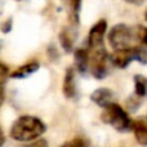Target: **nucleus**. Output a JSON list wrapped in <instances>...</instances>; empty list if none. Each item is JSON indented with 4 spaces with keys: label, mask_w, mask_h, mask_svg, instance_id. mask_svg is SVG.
<instances>
[{
    "label": "nucleus",
    "mask_w": 147,
    "mask_h": 147,
    "mask_svg": "<svg viewBox=\"0 0 147 147\" xmlns=\"http://www.w3.org/2000/svg\"><path fill=\"white\" fill-rule=\"evenodd\" d=\"M45 130L47 125L39 117L23 115L13 123L10 128V137L20 142H30L40 138Z\"/></svg>",
    "instance_id": "nucleus-1"
},
{
    "label": "nucleus",
    "mask_w": 147,
    "mask_h": 147,
    "mask_svg": "<svg viewBox=\"0 0 147 147\" xmlns=\"http://www.w3.org/2000/svg\"><path fill=\"white\" fill-rule=\"evenodd\" d=\"M103 123L111 125L115 130L120 133L133 132V120L129 117L128 112L117 103H110L103 109L101 115Z\"/></svg>",
    "instance_id": "nucleus-2"
},
{
    "label": "nucleus",
    "mask_w": 147,
    "mask_h": 147,
    "mask_svg": "<svg viewBox=\"0 0 147 147\" xmlns=\"http://www.w3.org/2000/svg\"><path fill=\"white\" fill-rule=\"evenodd\" d=\"M107 40L114 51L134 47L136 43H138L137 28L128 26L125 23H117L109 31Z\"/></svg>",
    "instance_id": "nucleus-3"
},
{
    "label": "nucleus",
    "mask_w": 147,
    "mask_h": 147,
    "mask_svg": "<svg viewBox=\"0 0 147 147\" xmlns=\"http://www.w3.org/2000/svg\"><path fill=\"white\" fill-rule=\"evenodd\" d=\"M112 66L117 69H127L133 61L140 62L141 65L147 63V48L143 45H134L130 48L119 49L114 51V53L110 56Z\"/></svg>",
    "instance_id": "nucleus-4"
},
{
    "label": "nucleus",
    "mask_w": 147,
    "mask_h": 147,
    "mask_svg": "<svg viewBox=\"0 0 147 147\" xmlns=\"http://www.w3.org/2000/svg\"><path fill=\"white\" fill-rule=\"evenodd\" d=\"M86 48L89 51V72L93 78L102 80L109 75L110 65H112L110 54L107 53L105 45L93 47V48L86 47Z\"/></svg>",
    "instance_id": "nucleus-5"
},
{
    "label": "nucleus",
    "mask_w": 147,
    "mask_h": 147,
    "mask_svg": "<svg viewBox=\"0 0 147 147\" xmlns=\"http://www.w3.org/2000/svg\"><path fill=\"white\" fill-rule=\"evenodd\" d=\"M147 96V78L142 75H136L134 76V92L133 94L127 99V106L129 111L134 112L140 109L142 105L143 99Z\"/></svg>",
    "instance_id": "nucleus-6"
},
{
    "label": "nucleus",
    "mask_w": 147,
    "mask_h": 147,
    "mask_svg": "<svg viewBox=\"0 0 147 147\" xmlns=\"http://www.w3.org/2000/svg\"><path fill=\"white\" fill-rule=\"evenodd\" d=\"M107 31V22L105 20H99L97 23L92 26L89 30L88 39H86V47L93 48V47L105 45V35Z\"/></svg>",
    "instance_id": "nucleus-7"
},
{
    "label": "nucleus",
    "mask_w": 147,
    "mask_h": 147,
    "mask_svg": "<svg viewBox=\"0 0 147 147\" xmlns=\"http://www.w3.org/2000/svg\"><path fill=\"white\" fill-rule=\"evenodd\" d=\"M61 3L67 13V25L79 27L83 0H61Z\"/></svg>",
    "instance_id": "nucleus-8"
},
{
    "label": "nucleus",
    "mask_w": 147,
    "mask_h": 147,
    "mask_svg": "<svg viewBox=\"0 0 147 147\" xmlns=\"http://www.w3.org/2000/svg\"><path fill=\"white\" fill-rule=\"evenodd\" d=\"M78 28L79 27H75V26L66 25L61 30V32H59V35H58L61 47L67 53L72 52V49H74L75 41H76V39H78Z\"/></svg>",
    "instance_id": "nucleus-9"
},
{
    "label": "nucleus",
    "mask_w": 147,
    "mask_h": 147,
    "mask_svg": "<svg viewBox=\"0 0 147 147\" xmlns=\"http://www.w3.org/2000/svg\"><path fill=\"white\" fill-rule=\"evenodd\" d=\"M74 59H75V69L81 75L89 72V51L86 45L76 49L74 53Z\"/></svg>",
    "instance_id": "nucleus-10"
},
{
    "label": "nucleus",
    "mask_w": 147,
    "mask_h": 147,
    "mask_svg": "<svg viewBox=\"0 0 147 147\" xmlns=\"http://www.w3.org/2000/svg\"><path fill=\"white\" fill-rule=\"evenodd\" d=\"M62 90H63V94L66 98H75L78 96V88H76V80H75V69L74 67H69L66 70Z\"/></svg>",
    "instance_id": "nucleus-11"
},
{
    "label": "nucleus",
    "mask_w": 147,
    "mask_h": 147,
    "mask_svg": "<svg viewBox=\"0 0 147 147\" xmlns=\"http://www.w3.org/2000/svg\"><path fill=\"white\" fill-rule=\"evenodd\" d=\"M112 98H114V93L109 88H98L90 94V99L102 109L112 103Z\"/></svg>",
    "instance_id": "nucleus-12"
},
{
    "label": "nucleus",
    "mask_w": 147,
    "mask_h": 147,
    "mask_svg": "<svg viewBox=\"0 0 147 147\" xmlns=\"http://www.w3.org/2000/svg\"><path fill=\"white\" fill-rule=\"evenodd\" d=\"M39 67H40V65H39L38 61H30V62H27V63L20 66L18 69H16L13 72H10L9 74V78H12V79L27 78V76H30L31 74L38 71Z\"/></svg>",
    "instance_id": "nucleus-13"
},
{
    "label": "nucleus",
    "mask_w": 147,
    "mask_h": 147,
    "mask_svg": "<svg viewBox=\"0 0 147 147\" xmlns=\"http://www.w3.org/2000/svg\"><path fill=\"white\" fill-rule=\"evenodd\" d=\"M133 132L136 136V141L140 145L147 146V119L133 121Z\"/></svg>",
    "instance_id": "nucleus-14"
},
{
    "label": "nucleus",
    "mask_w": 147,
    "mask_h": 147,
    "mask_svg": "<svg viewBox=\"0 0 147 147\" xmlns=\"http://www.w3.org/2000/svg\"><path fill=\"white\" fill-rule=\"evenodd\" d=\"M137 40L140 45L147 48V27L145 26H137Z\"/></svg>",
    "instance_id": "nucleus-15"
},
{
    "label": "nucleus",
    "mask_w": 147,
    "mask_h": 147,
    "mask_svg": "<svg viewBox=\"0 0 147 147\" xmlns=\"http://www.w3.org/2000/svg\"><path fill=\"white\" fill-rule=\"evenodd\" d=\"M59 147H85V142H84L83 138L76 137V138L67 141V142H65L63 145H61Z\"/></svg>",
    "instance_id": "nucleus-16"
},
{
    "label": "nucleus",
    "mask_w": 147,
    "mask_h": 147,
    "mask_svg": "<svg viewBox=\"0 0 147 147\" xmlns=\"http://www.w3.org/2000/svg\"><path fill=\"white\" fill-rule=\"evenodd\" d=\"M26 147H49V146H48V142H47L45 140L40 138V140H36L35 142H32L31 145H28Z\"/></svg>",
    "instance_id": "nucleus-17"
},
{
    "label": "nucleus",
    "mask_w": 147,
    "mask_h": 147,
    "mask_svg": "<svg viewBox=\"0 0 147 147\" xmlns=\"http://www.w3.org/2000/svg\"><path fill=\"white\" fill-rule=\"evenodd\" d=\"M10 27H12V21H5V23L1 26V30H3V32H9L10 31Z\"/></svg>",
    "instance_id": "nucleus-18"
},
{
    "label": "nucleus",
    "mask_w": 147,
    "mask_h": 147,
    "mask_svg": "<svg viewBox=\"0 0 147 147\" xmlns=\"http://www.w3.org/2000/svg\"><path fill=\"white\" fill-rule=\"evenodd\" d=\"M123 1L128 3V4H132V5H136V7H138V5H142L143 3L146 1V0H123Z\"/></svg>",
    "instance_id": "nucleus-19"
},
{
    "label": "nucleus",
    "mask_w": 147,
    "mask_h": 147,
    "mask_svg": "<svg viewBox=\"0 0 147 147\" xmlns=\"http://www.w3.org/2000/svg\"><path fill=\"white\" fill-rule=\"evenodd\" d=\"M4 141H5L4 134H3V130H1V128H0V147L4 145Z\"/></svg>",
    "instance_id": "nucleus-20"
},
{
    "label": "nucleus",
    "mask_w": 147,
    "mask_h": 147,
    "mask_svg": "<svg viewBox=\"0 0 147 147\" xmlns=\"http://www.w3.org/2000/svg\"><path fill=\"white\" fill-rule=\"evenodd\" d=\"M3 13V0H0V14Z\"/></svg>",
    "instance_id": "nucleus-21"
},
{
    "label": "nucleus",
    "mask_w": 147,
    "mask_h": 147,
    "mask_svg": "<svg viewBox=\"0 0 147 147\" xmlns=\"http://www.w3.org/2000/svg\"><path fill=\"white\" fill-rule=\"evenodd\" d=\"M145 18H146V21H147V9H146V12H145Z\"/></svg>",
    "instance_id": "nucleus-22"
}]
</instances>
